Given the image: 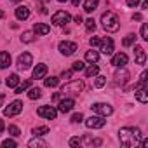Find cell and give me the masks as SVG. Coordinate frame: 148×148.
<instances>
[{
  "instance_id": "1",
  "label": "cell",
  "mask_w": 148,
  "mask_h": 148,
  "mask_svg": "<svg viewBox=\"0 0 148 148\" xmlns=\"http://www.w3.org/2000/svg\"><path fill=\"white\" fill-rule=\"evenodd\" d=\"M119 138H120V143L122 146L125 148H132V146H138L143 134L138 127H122L120 132H119Z\"/></svg>"
},
{
  "instance_id": "2",
  "label": "cell",
  "mask_w": 148,
  "mask_h": 148,
  "mask_svg": "<svg viewBox=\"0 0 148 148\" xmlns=\"http://www.w3.org/2000/svg\"><path fill=\"white\" fill-rule=\"evenodd\" d=\"M101 23H103V28L106 32H117L120 28V23H119V18L115 12L112 11H106L103 16H101Z\"/></svg>"
},
{
  "instance_id": "3",
  "label": "cell",
  "mask_w": 148,
  "mask_h": 148,
  "mask_svg": "<svg viewBox=\"0 0 148 148\" xmlns=\"http://www.w3.org/2000/svg\"><path fill=\"white\" fill-rule=\"evenodd\" d=\"M82 89H84V82L75 80V82H70V84L63 86L61 92H63V94H75V96H77L79 92H82Z\"/></svg>"
},
{
  "instance_id": "4",
  "label": "cell",
  "mask_w": 148,
  "mask_h": 148,
  "mask_svg": "<svg viewBox=\"0 0 148 148\" xmlns=\"http://www.w3.org/2000/svg\"><path fill=\"white\" fill-rule=\"evenodd\" d=\"M23 101H12L5 110H4V115L5 117H14V115H18V113H21L23 112Z\"/></svg>"
},
{
  "instance_id": "5",
  "label": "cell",
  "mask_w": 148,
  "mask_h": 148,
  "mask_svg": "<svg viewBox=\"0 0 148 148\" xmlns=\"http://www.w3.org/2000/svg\"><path fill=\"white\" fill-rule=\"evenodd\" d=\"M52 23L56 26H64L66 23H70V14L64 12V11H58L52 14Z\"/></svg>"
},
{
  "instance_id": "6",
  "label": "cell",
  "mask_w": 148,
  "mask_h": 148,
  "mask_svg": "<svg viewBox=\"0 0 148 148\" xmlns=\"http://www.w3.org/2000/svg\"><path fill=\"white\" fill-rule=\"evenodd\" d=\"M91 108H92V112L99 113L101 117H108V115L113 113V108H112L110 105H106V103H94Z\"/></svg>"
},
{
  "instance_id": "7",
  "label": "cell",
  "mask_w": 148,
  "mask_h": 148,
  "mask_svg": "<svg viewBox=\"0 0 148 148\" xmlns=\"http://www.w3.org/2000/svg\"><path fill=\"white\" fill-rule=\"evenodd\" d=\"M32 63H33V58H32L30 52L19 54V58H18V68H19V70H28V68L32 66Z\"/></svg>"
},
{
  "instance_id": "8",
  "label": "cell",
  "mask_w": 148,
  "mask_h": 148,
  "mask_svg": "<svg viewBox=\"0 0 148 148\" xmlns=\"http://www.w3.org/2000/svg\"><path fill=\"white\" fill-rule=\"evenodd\" d=\"M37 115H38V117H44V119H47V120H52V119H56L58 112H56L52 106L44 105V106H40V108L37 110Z\"/></svg>"
},
{
  "instance_id": "9",
  "label": "cell",
  "mask_w": 148,
  "mask_h": 148,
  "mask_svg": "<svg viewBox=\"0 0 148 148\" xmlns=\"http://www.w3.org/2000/svg\"><path fill=\"white\" fill-rule=\"evenodd\" d=\"M77 51V44L75 42H59V52L64 54V56H71L73 52Z\"/></svg>"
},
{
  "instance_id": "10",
  "label": "cell",
  "mask_w": 148,
  "mask_h": 148,
  "mask_svg": "<svg viewBox=\"0 0 148 148\" xmlns=\"http://www.w3.org/2000/svg\"><path fill=\"white\" fill-rule=\"evenodd\" d=\"M105 124H106V120L103 117H89L86 120V125L89 129H101V127H105Z\"/></svg>"
},
{
  "instance_id": "11",
  "label": "cell",
  "mask_w": 148,
  "mask_h": 148,
  "mask_svg": "<svg viewBox=\"0 0 148 148\" xmlns=\"http://www.w3.org/2000/svg\"><path fill=\"white\" fill-rule=\"evenodd\" d=\"M98 45H101V52H103L105 56H108V54L113 52V40H112L110 37L99 38V44H98Z\"/></svg>"
},
{
  "instance_id": "12",
  "label": "cell",
  "mask_w": 148,
  "mask_h": 148,
  "mask_svg": "<svg viewBox=\"0 0 148 148\" xmlns=\"http://www.w3.org/2000/svg\"><path fill=\"white\" fill-rule=\"evenodd\" d=\"M127 80H129V71L124 70V68H120V71L115 73V84L117 86H125Z\"/></svg>"
},
{
  "instance_id": "13",
  "label": "cell",
  "mask_w": 148,
  "mask_h": 148,
  "mask_svg": "<svg viewBox=\"0 0 148 148\" xmlns=\"http://www.w3.org/2000/svg\"><path fill=\"white\" fill-rule=\"evenodd\" d=\"M73 106H75V99H71V98H66V99L59 101V112H61V113H68V112H71Z\"/></svg>"
},
{
  "instance_id": "14",
  "label": "cell",
  "mask_w": 148,
  "mask_h": 148,
  "mask_svg": "<svg viewBox=\"0 0 148 148\" xmlns=\"http://www.w3.org/2000/svg\"><path fill=\"white\" fill-rule=\"evenodd\" d=\"M112 64H113V66H117V68H124V66L127 64V54H124V52L115 54V56H113V59H112Z\"/></svg>"
},
{
  "instance_id": "15",
  "label": "cell",
  "mask_w": 148,
  "mask_h": 148,
  "mask_svg": "<svg viewBox=\"0 0 148 148\" xmlns=\"http://www.w3.org/2000/svg\"><path fill=\"white\" fill-rule=\"evenodd\" d=\"M134 58H136L138 64H145L146 63V54H145V49L141 45H134Z\"/></svg>"
},
{
  "instance_id": "16",
  "label": "cell",
  "mask_w": 148,
  "mask_h": 148,
  "mask_svg": "<svg viewBox=\"0 0 148 148\" xmlns=\"http://www.w3.org/2000/svg\"><path fill=\"white\" fill-rule=\"evenodd\" d=\"M16 18H18L19 21L28 19V18H30V9H28L26 5H19V7L16 9Z\"/></svg>"
},
{
  "instance_id": "17",
  "label": "cell",
  "mask_w": 148,
  "mask_h": 148,
  "mask_svg": "<svg viewBox=\"0 0 148 148\" xmlns=\"http://www.w3.org/2000/svg\"><path fill=\"white\" fill-rule=\"evenodd\" d=\"M47 73V66L45 64H37L33 70V79H44Z\"/></svg>"
},
{
  "instance_id": "18",
  "label": "cell",
  "mask_w": 148,
  "mask_h": 148,
  "mask_svg": "<svg viewBox=\"0 0 148 148\" xmlns=\"http://www.w3.org/2000/svg\"><path fill=\"white\" fill-rule=\"evenodd\" d=\"M33 32H35V33H38V35H47V33H51V28H49L47 25L35 23V25H33Z\"/></svg>"
},
{
  "instance_id": "19",
  "label": "cell",
  "mask_w": 148,
  "mask_h": 148,
  "mask_svg": "<svg viewBox=\"0 0 148 148\" xmlns=\"http://www.w3.org/2000/svg\"><path fill=\"white\" fill-rule=\"evenodd\" d=\"M9 64H11V54L2 51L0 52V68H7Z\"/></svg>"
},
{
  "instance_id": "20",
  "label": "cell",
  "mask_w": 148,
  "mask_h": 148,
  "mask_svg": "<svg viewBox=\"0 0 148 148\" xmlns=\"http://www.w3.org/2000/svg\"><path fill=\"white\" fill-rule=\"evenodd\" d=\"M98 4H99V0H86V4H84V11H86V12H92V11H96Z\"/></svg>"
},
{
  "instance_id": "21",
  "label": "cell",
  "mask_w": 148,
  "mask_h": 148,
  "mask_svg": "<svg viewBox=\"0 0 148 148\" xmlns=\"http://www.w3.org/2000/svg\"><path fill=\"white\" fill-rule=\"evenodd\" d=\"M5 84H7V87H18V84H19V77L16 75V73H12V75L7 77Z\"/></svg>"
},
{
  "instance_id": "22",
  "label": "cell",
  "mask_w": 148,
  "mask_h": 148,
  "mask_svg": "<svg viewBox=\"0 0 148 148\" xmlns=\"http://www.w3.org/2000/svg\"><path fill=\"white\" fill-rule=\"evenodd\" d=\"M99 59V54L96 52V51H87L86 52V61H89V63H96Z\"/></svg>"
},
{
  "instance_id": "23",
  "label": "cell",
  "mask_w": 148,
  "mask_h": 148,
  "mask_svg": "<svg viewBox=\"0 0 148 148\" xmlns=\"http://www.w3.org/2000/svg\"><path fill=\"white\" fill-rule=\"evenodd\" d=\"M98 71H99V68H98L96 64H91L89 68H86V75L91 79V77H96V75H98Z\"/></svg>"
},
{
  "instance_id": "24",
  "label": "cell",
  "mask_w": 148,
  "mask_h": 148,
  "mask_svg": "<svg viewBox=\"0 0 148 148\" xmlns=\"http://www.w3.org/2000/svg\"><path fill=\"white\" fill-rule=\"evenodd\" d=\"M33 38H35V33H33V32H23V35H21V40H23L25 44L33 42Z\"/></svg>"
},
{
  "instance_id": "25",
  "label": "cell",
  "mask_w": 148,
  "mask_h": 148,
  "mask_svg": "<svg viewBox=\"0 0 148 148\" xmlns=\"http://www.w3.org/2000/svg\"><path fill=\"white\" fill-rule=\"evenodd\" d=\"M44 84H45V87H56L59 84V79L58 77H49V79L44 80Z\"/></svg>"
},
{
  "instance_id": "26",
  "label": "cell",
  "mask_w": 148,
  "mask_h": 148,
  "mask_svg": "<svg viewBox=\"0 0 148 148\" xmlns=\"http://www.w3.org/2000/svg\"><path fill=\"white\" fill-rule=\"evenodd\" d=\"M42 96V91L38 89V87H33V89H30V92H28V98L30 99H38Z\"/></svg>"
},
{
  "instance_id": "27",
  "label": "cell",
  "mask_w": 148,
  "mask_h": 148,
  "mask_svg": "<svg viewBox=\"0 0 148 148\" xmlns=\"http://www.w3.org/2000/svg\"><path fill=\"white\" fill-rule=\"evenodd\" d=\"M134 42H136V35H134V33H129V35L122 40V45H125V47H127V45H132Z\"/></svg>"
},
{
  "instance_id": "28",
  "label": "cell",
  "mask_w": 148,
  "mask_h": 148,
  "mask_svg": "<svg viewBox=\"0 0 148 148\" xmlns=\"http://www.w3.org/2000/svg\"><path fill=\"white\" fill-rule=\"evenodd\" d=\"M49 132V127L47 125H42V127H35L33 129V134L35 136H44V134H47Z\"/></svg>"
},
{
  "instance_id": "29",
  "label": "cell",
  "mask_w": 148,
  "mask_h": 148,
  "mask_svg": "<svg viewBox=\"0 0 148 148\" xmlns=\"http://www.w3.org/2000/svg\"><path fill=\"white\" fill-rule=\"evenodd\" d=\"M30 86H32V80H25L21 86H18V87H16V94H21V92H23L25 89H28Z\"/></svg>"
},
{
  "instance_id": "30",
  "label": "cell",
  "mask_w": 148,
  "mask_h": 148,
  "mask_svg": "<svg viewBox=\"0 0 148 148\" xmlns=\"http://www.w3.org/2000/svg\"><path fill=\"white\" fill-rule=\"evenodd\" d=\"M28 145H30V146H42V148H45V146H47V143H45V141H42V139H37V138H35V139H32Z\"/></svg>"
},
{
  "instance_id": "31",
  "label": "cell",
  "mask_w": 148,
  "mask_h": 148,
  "mask_svg": "<svg viewBox=\"0 0 148 148\" xmlns=\"http://www.w3.org/2000/svg\"><path fill=\"white\" fill-rule=\"evenodd\" d=\"M86 28H87V32H94V30H96V23H94L92 18L86 21Z\"/></svg>"
},
{
  "instance_id": "32",
  "label": "cell",
  "mask_w": 148,
  "mask_h": 148,
  "mask_svg": "<svg viewBox=\"0 0 148 148\" xmlns=\"http://www.w3.org/2000/svg\"><path fill=\"white\" fill-rule=\"evenodd\" d=\"M86 66H84V63L82 61H75V63H73V66H71V70L73 71H82Z\"/></svg>"
},
{
  "instance_id": "33",
  "label": "cell",
  "mask_w": 148,
  "mask_h": 148,
  "mask_svg": "<svg viewBox=\"0 0 148 148\" xmlns=\"http://www.w3.org/2000/svg\"><path fill=\"white\" fill-rule=\"evenodd\" d=\"M9 134H11V136H14V138H18V136L21 134V131H19L16 125H9Z\"/></svg>"
},
{
  "instance_id": "34",
  "label": "cell",
  "mask_w": 148,
  "mask_h": 148,
  "mask_svg": "<svg viewBox=\"0 0 148 148\" xmlns=\"http://www.w3.org/2000/svg\"><path fill=\"white\" fill-rule=\"evenodd\" d=\"M2 146H4V148H14V146H18V143H16L14 139H5V141L2 143Z\"/></svg>"
},
{
  "instance_id": "35",
  "label": "cell",
  "mask_w": 148,
  "mask_h": 148,
  "mask_svg": "<svg viewBox=\"0 0 148 148\" xmlns=\"http://www.w3.org/2000/svg\"><path fill=\"white\" fill-rule=\"evenodd\" d=\"M82 120H84V115H82V113H75V115L71 117V122H73V124H80Z\"/></svg>"
},
{
  "instance_id": "36",
  "label": "cell",
  "mask_w": 148,
  "mask_h": 148,
  "mask_svg": "<svg viewBox=\"0 0 148 148\" xmlns=\"http://www.w3.org/2000/svg\"><path fill=\"white\" fill-rule=\"evenodd\" d=\"M80 143H82V141H80V138H77V136L70 139V145H71L73 148H77V146H80Z\"/></svg>"
},
{
  "instance_id": "37",
  "label": "cell",
  "mask_w": 148,
  "mask_h": 148,
  "mask_svg": "<svg viewBox=\"0 0 148 148\" xmlns=\"http://www.w3.org/2000/svg\"><path fill=\"white\" fill-rule=\"evenodd\" d=\"M141 38H143V40H148V26H146V25L141 26Z\"/></svg>"
},
{
  "instance_id": "38",
  "label": "cell",
  "mask_w": 148,
  "mask_h": 148,
  "mask_svg": "<svg viewBox=\"0 0 148 148\" xmlns=\"http://www.w3.org/2000/svg\"><path fill=\"white\" fill-rule=\"evenodd\" d=\"M105 82H106V77H98L96 82H94V86H96V87H103Z\"/></svg>"
},
{
  "instance_id": "39",
  "label": "cell",
  "mask_w": 148,
  "mask_h": 148,
  "mask_svg": "<svg viewBox=\"0 0 148 148\" xmlns=\"http://www.w3.org/2000/svg\"><path fill=\"white\" fill-rule=\"evenodd\" d=\"M61 79H71V70H66L61 73Z\"/></svg>"
},
{
  "instance_id": "40",
  "label": "cell",
  "mask_w": 148,
  "mask_h": 148,
  "mask_svg": "<svg viewBox=\"0 0 148 148\" xmlns=\"http://www.w3.org/2000/svg\"><path fill=\"white\" fill-rule=\"evenodd\" d=\"M125 2H127L129 7H136V5L139 4V0H125Z\"/></svg>"
},
{
  "instance_id": "41",
  "label": "cell",
  "mask_w": 148,
  "mask_h": 148,
  "mask_svg": "<svg viewBox=\"0 0 148 148\" xmlns=\"http://www.w3.org/2000/svg\"><path fill=\"white\" fill-rule=\"evenodd\" d=\"M132 19H134V21H141V14H139V12H136V14L132 16Z\"/></svg>"
},
{
  "instance_id": "42",
  "label": "cell",
  "mask_w": 148,
  "mask_h": 148,
  "mask_svg": "<svg viewBox=\"0 0 148 148\" xmlns=\"http://www.w3.org/2000/svg\"><path fill=\"white\" fill-rule=\"evenodd\" d=\"M141 9H143V11H145V9H148V0H145V2L141 4Z\"/></svg>"
},
{
  "instance_id": "43",
  "label": "cell",
  "mask_w": 148,
  "mask_h": 148,
  "mask_svg": "<svg viewBox=\"0 0 148 148\" xmlns=\"http://www.w3.org/2000/svg\"><path fill=\"white\" fill-rule=\"evenodd\" d=\"M4 101H5V94H0V106L4 105Z\"/></svg>"
},
{
  "instance_id": "44",
  "label": "cell",
  "mask_w": 148,
  "mask_h": 148,
  "mask_svg": "<svg viewBox=\"0 0 148 148\" xmlns=\"http://www.w3.org/2000/svg\"><path fill=\"white\" fill-rule=\"evenodd\" d=\"M80 2H82V0H71V4H73V5H75V7H77V5H79Z\"/></svg>"
},
{
  "instance_id": "45",
  "label": "cell",
  "mask_w": 148,
  "mask_h": 148,
  "mask_svg": "<svg viewBox=\"0 0 148 148\" xmlns=\"http://www.w3.org/2000/svg\"><path fill=\"white\" fill-rule=\"evenodd\" d=\"M75 23H82V18L80 16H75Z\"/></svg>"
},
{
  "instance_id": "46",
  "label": "cell",
  "mask_w": 148,
  "mask_h": 148,
  "mask_svg": "<svg viewBox=\"0 0 148 148\" xmlns=\"http://www.w3.org/2000/svg\"><path fill=\"white\" fill-rule=\"evenodd\" d=\"M2 131H4V122L0 120V132H2Z\"/></svg>"
},
{
  "instance_id": "47",
  "label": "cell",
  "mask_w": 148,
  "mask_h": 148,
  "mask_svg": "<svg viewBox=\"0 0 148 148\" xmlns=\"http://www.w3.org/2000/svg\"><path fill=\"white\" fill-rule=\"evenodd\" d=\"M37 2H42V4H47V2H49V0H37Z\"/></svg>"
},
{
  "instance_id": "48",
  "label": "cell",
  "mask_w": 148,
  "mask_h": 148,
  "mask_svg": "<svg viewBox=\"0 0 148 148\" xmlns=\"http://www.w3.org/2000/svg\"><path fill=\"white\" fill-rule=\"evenodd\" d=\"M4 16H5V12H4V11H0V18H4Z\"/></svg>"
},
{
  "instance_id": "49",
  "label": "cell",
  "mask_w": 148,
  "mask_h": 148,
  "mask_svg": "<svg viewBox=\"0 0 148 148\" xmlns=\"http://www.w3.org/2000/svg\"><path fill=\"white\" fill-rule=\"evenodd\" d=\"M58 2H66V0H58Z\"/></svg>"
},
{
  "instance_id": "50",
  "label": "cell",
  "mask_w": 148,
  "mask_h": 148,
  "mask_svg": "<svg viewBox=\"0 0 148 148\" xmlns=\"http://www.w3.org/2000/svg\"><path fill=\"white\" fill-rule=\"evenodd\" d=\"M12 2H19V0H12Z\"/></svg>"
}]
</instances>
